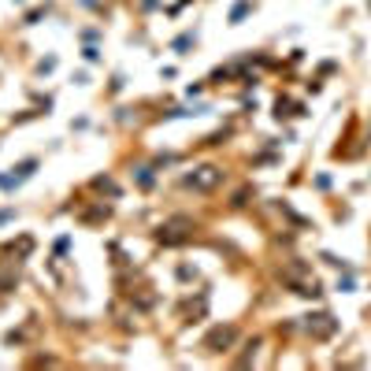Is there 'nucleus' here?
I'll return each mask as SVG.
<instances>
[{
  "label": "nucleus",
  "instance_id": "obj_3",
  "mask_svg": "<svg viewBox=\"0 0 371 371\" xmlns=\"http://www.w3.org/2000/svg\"><path fill=\"white\" fill-rule=\"evenodd\" d=\"M230 341H234V327H219V330H211V334H208L204 346L208 349H219V346H230Z\"/></svg>",
  "mask_w": 371,
  "mask_h": 371
},
{
  "label": "nucleus",
  "instance_id": "obj_2",
  "mask_svg": "<svg viewBox=\"0 0 371 371\" xmlns=\"http://www.w3.org/2000/svg\"><path fill=\"white\" fill-rule=\"evenodd\" d=\"M186 227H190V219H175V223H167V227L160 230V242H167V245L182 242V237H186Z\"/></svg>",
  "mask_w": 371,
  "mask_h": 371
},
{
  "label": "nucleus",
  "instance_id": "obj_1",
  "mask_svg": "<svg viewBox=\"0 0 371 371\" xmlns=\"http://www.w3.org/2000/svg\"><path fill=\"white\" fill-rule=\"evenodd\" d=\"M219 182H223V171H219V167H197L193 175L186 178V186H193V190H201V193L216 190Z\"/></svg>",
  "mask_w": 371,
  "mask_h": 371
}]
</instances>
